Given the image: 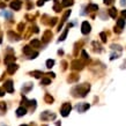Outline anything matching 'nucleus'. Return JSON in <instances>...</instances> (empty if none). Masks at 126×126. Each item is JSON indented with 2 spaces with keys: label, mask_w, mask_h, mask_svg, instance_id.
Listing matches in <instances>:
<instances>
[{
  "label": "nucleus",
  "mask_w": 126,
  "mask_h": 126,
  "mask_svg": "<svg viewBox=\"0 0 126 126\" xmlns=\"http://www.w3.org/2000/svg\"><path fill=\"white\" fill-rule=\"evenodd\" d=\"M16 69H17V65H15V64H8L7 72L9 74H13L14 72H16Z\"/></svg>",
  "instance_id": "obj_5"
},
{
  "label": "nucleus",
  "mask_w": 126,
  "mask_h": 126,
  "mask_svg": "<svg viewBox=\"0 0 126 126\" xmlns=\"http://www.w3.org/2000/svg\"><path fill=\"white\" fill-rule=\"evenodd\" d=\"M45 98H46V101H47V102H50V103L53 101V98H52V97H50L49 95H46V97H45Z\"/></svg>",
  "instance_id": "obj_24"
},
{
  "label": "nucleus",
  "mask_w": 126,
  "mask_h": 126,
  "mask_svg": "<svg viewBox=\"0 0 126 126\" xmlns=\"http://www.w3.org/2000/svg\"><path fill=\"white\" fill-rule=\"evenodd\" d=\"M0 109L1 110H6V104L4 102H0Z\"/></svg>",
  "instance_id": "obj_22"
},
{
  "label": "nucleus",
  "mask_w": 126,
  "mask_h": 126,
  "mask_svg": "<svg viewBox=\"0 0 126 126\" xmlns=\"http://www.w3.org/2000/svg\"><path fill=\"white\" fill-rule=\"evenodd\" d=\"M61 5H63L64 7H68V6H71V5H73V0H63Z\"/></svg>",
  "instance_id": "obj_10"
},
{
  "label": "nucleus",
  "mask_w": 126,
  "mask_h": 126,
  "mask_svg": "<svg viewBox=\"0 0 126 126\" xmlns=\"http://www.w3.org/2000/svg\"><path fill=\"white\" fill-rule=\"evenodd\" d=\"M101 37H102V40H103V42H106V35H105V33H101Z\"/></svg>",
  "instance_id": "obj_21"
},
{
  "label": "nucleus",
  "mask_w": 126,
  "mask_h": 126,
  "mask_svg": "<svg viewBox=\"0 0 126 126\" xmlns=\"http://www.w3.org/2000/svg\"><path fill=\"white\" fill-rule=\"evenodd\" d=\"M31 45L35 46V47H38L40 45V42L38 40H31Z\"/></svg>",
  "instance_id": "obj_14"
},
{
  "label": "nucleus",
  "mask_w": 126,
  "mask_h": 126,
  "mask_svg": "<svg viewBox=\"0 0 126 126\" xmlns=\"http://www.w3.org/2000/svg\"><path fill=\"white\" fill-rule=\"evenodd\" d=\"M34 75V76H35V78H40V75H42V72H40V71H35V72H33V73H31Z\"/></svg>",
  "instance_id": "obj_19"
},
{
  "label": "nucleus",
  "mask_w": 126,
  "mask_h": 126,
  "mask_svg": "<svg viewBox=\"0 0 126 126\" xmlns=\"http://www.w3.org/2000/svg\"><path fill=\"white\" fill-rule=\"evenodd\" d=\"M21 6H22V2H21L20 0H14L13 2L11 4V8L14 9V11H19L21 8Z\"/></svg>",
  "instance_id": "obj_3"
},
{
  "label": "nucleus",
  "mask_w": 126,
  "mask_h": 126,
  "mask_svg": "<svg viewBox=\"0 0 126 126\" xmlns=\"http://www.w3.org/2000/svg\"><path fill=\"white\" fill-rule=\"evenodd\" d=\"M81 31H82V34H88L90 33V24L87 22V21H85L83 23H82V27H81Z\"/></svg>",
  "instance_id": "obj_2"
},
{
  "label": "nucleus",
  "mask_w": 126,
  "mask_h": 126,
  "mask_svg": "<svg viewBox=\"0 0 126 126\" xmlns=\"http://www.w3.org/2000/svg\"><path fill=\"white\" fill-rule=\"evenodd\" d=\"M117 26L119 27V28H123V27L125 26V20L124 19H120V20L117 21Z\"/></svg>",
  "instance_id": "obj_15"
},
{
  "label": "nucleus",
  "mask_w": 126,
  "mask_h": 126,
  "mask_svg": "<svg viewBox=\"0 0 126 126\" xmlns=\"http://www.w3.org/2000/svg\"><path fill=\"white\" fill-rule=\"evenodd\" d=\"M44 1H45V0H40V1L37 2V5H38V6H42V5L44 4Z\"/></svg>",
  "instance_id": "obj_26"
},
{
  "label": "nucleus",
  "mask_w": 126,
  "mask_h": 126,
  "mask_svg": "<svg viewBox=\"0 0 126 126\" xmlns=\"http://www.w3.org/2000/svg\"><path fill=\"white\" fill-rule=\"evenodd\" d=\"M71 109H72V106H71V104H69V103H65V104L63 105V108H61V115H63L64 117H66L67 115L69 113V111H71Z\"/></svg>",
  "instance_id": "obj_1"
},
{
  "label": "nucleus",
  "mask_w": 126,
  "mask_h": 126,
  "mask_svg": "<svg viewBox=\"0 0 126 126\" xmlns=\"http://www.w3.org/2000/svg\"><path fill=\"white\" fill-rule=\"evenodd\" d=\"M26 112H27L26 108H22V106H21V108H19V109L16 110V115H17L19 117H20V116H24V115H26Z\"/></svg>",
  "instance_id": "obj_8"
},
{
  "label": "nucleus",
  "mask_w": 126,
  "mask_h": 126,
  "mask_svg": "<svg viewBox=\"0 0 126 126\" xmlns=\"http://www.w3.org/2000/svg\"><path fill=\"white\" fill-rule=\"evenodd\" d=\"M87 9H89V11H97L98 9V6L97 5H89V6L87 7Z\"/></svg>",
  "instance_id": "obj_16"
},
{
  "label": "nucleus",
  "mask_w": 126,
  "mask_h": 126,
  "mask_svg": "<svg viewBox=\"0 0 126 126\" xmlns=\"http://www.w3.org/2000/svg\"><path fill=\"white\" fill-rule=\"evenodd\" d=\"M11 61H15V57H14V56H7L6 58H5V63H6V64H9Z\"/></svg>",
  "instance_id": "obj_11"
},
{
  "label": "nucleus",
  "mask_w": 126,
  "mask_h": 126,
  "mask_svg": "<svg viewBox=\"0 0 126 126\" xmlns=\"http://www.w3.org/2000/svg\"><path fill=\"white\" fill-rule=\"evenodd\" d=\"M109 14H110V16H111V17L115 19V17H116V15H117V9H116V8H111V9L109 11Z\"/></svg>",
  "instance_id": "obj_12"
},
{
  "label": "nucleus",
  "mask_w": 126,
  "mask_h": 126,
  "mask_svg": "<svg viewBox=\"0 0 126 126\" xmlns=\"http://www.w3.org/2000/svg\"><path fill=\"white\" fill-rule=\"evenodd\" d=\"M5 95V90L4 89H0V96H4Z\"/></svg>",
  "instance_id": "obj_27"
},
{
  "label": "nucleus",
  "mask_w": 126,
  "mask_h": 126,
  "mask_svg": "<svg viewBox=\"0 0 126 126\" xmlns=\"http://www.w3.org/2000/svg\"><path fill=\"white\" fill-rule=\"evenodd\" d=\"M54 65V60H52V59H49L46 61V67H49V68H51V67Z\"/></svg>",
  "instance_id": "obj_17"
},
{
  "label": "nucleus",
  "mask_w": 126,
  "mask_h": 126,
  "mask_svg": "<svg viewBox=\"0 0 126 126\" xmlns=\"http://www.w3.org/2000/svg\"><path fill=\"white\" fill-rule=\"evenodd\" d=\"M1 42H2V40H1V37H0V43H1Z\"/></svg>",
  "instance_id": "obj_31"
},
{
  "label": "nucleus",
  "mask_w": 126,
  "mask_h": 126,
  "mask_svg": "<svg viewBox=\"0 0 126 126\" xmlns=\"http://www.w3.org/2000/svg\"><path fill=\"white\" fill-rule=\"evenodd\" d=\"M69 27H71V24H69V26H68V28H67L66 30H65V31H64V34H63V35H61V36H60L59 40H65V38H66V35H67V33H68V29H69Z\"/></svg>",
  "instance_id": "obj_13"
},
{
  "label": "nucleus",
  "mask_w": 126,
  "mask_h": 126,
  "mask_svg": "<svg viewBox=\"0 0 126 126\" xmlns=\"http://www.w3.org/2000/svg\"><path fill=\"white\" fill-rule=\"evenodd\" d=\"M23 52L26 53V54H30L33 51H31V49H30L29 46H24V47H23Z\"/></svg>",
  "instance_id": "obj_18"
},
{
  "label": "nucleus",
  "mask_w": 126,
  "mask_h": 126,
  "mask_svg": "<svg viewBox=\"0 0 126 126\" xmlns=\"http://www.w3.org/2000/svg\"><path fill=\"white\" fill-rule=\"evenodd\" d=\"M22 28H24V24H23V23H20V24H19V30H20V31H22V30H23Z\"/></svg>",
  "instance_id": "obj_25"
},
{
  "label": "nucleus",
  "mask_w": 126,
  "mask_h": 126,
  "mask_svg": "<svg viewBox=\"0 0 126 126\" xmlns=\"http://www.w3.org/2000/svg\"><path fill=\"white\" fill-rule=\"evenodd\" d=\"M105 4H111V0H104Z\"/></svg>",
  "instance_id": "obj_30"
},
{
  "label": "nucleus",
  "mask_w": 126,
  "mask_h": 126,
  "mask_svg": "<svg viewBox=\"0 0 126 126\" xmlns=\"http://www.w3.org/2000/svg\"><path fill=\"white\" fill-rule=\"evenodd\" d=\"M82 56H83V58H85V59H88V58H89V56L87 54L86 51H82Z\"/></svg>",
  "instance_id": "obj_23"
},
{
  "label": "nucleus",
  "mask_w": 126,
  "mask_h": 126,
  "mask_svg": "<svg viewBox=\"0 0 126 126\" xmlns=\"http://www.w3.org/2000/svg\"><path fill=\"white\" fill-rule=\"evenodd\" d=\"M51 36H52V34H51V31H50V30L45 31L44 36H43V40H44V42H47V40L51 38Z\"/></svg>",
  "instance_id": "obj_9"
},
{
  "label": "nucleus",
  "mask_w": 126,
  "mask_h": 126,
  "mask_svg": "<svg viewBox=\"0 0 126 126\" xmlns=\"http://www.w3.org/2000/svg\"><path fill=\"white\" fill-rule=\"evenodd\" d=\"M50 83H51V80H49V79H43L42 80V85L47 86V85H50Z\"/></svg>",
  "instance_id": "obj_20"
},
{
  "label": "nucleus",
  "mask_w": 126,
  "mask_h": 126,
  "mask_svg": "<svg viewBox=\"0 0 126 126\" xmlns=\"http://www.w3.org/2000/svg\"><path fill=\"white\" fill-rule=\"evenodd\" d=\"M120 4L121 5H126V0H120Z\"/></svg>",
  "instance_id": "obj_29"
},
{
  "label": "nucleus",
  "mask_w": 126,
  "mask_h": 126,
  "mask_svg": "<svg viewBox=\"0 0 126 126\" xmlns=\"http://www.w3.org/2000/svg\"><path fill=\"white\" fill-rule=\"evenodd\" d=\"M5 89H6L7 92H8V93H13L14 92V88H13V82H12V81H11V80H8V81H7L6 83H5Z\"/></svg>",
  "instance_id": "obj_4"
},
{
  "label": "nucleus",
  "mask_w": 126,
  "mask_h": 126,
  "mask_svg": "<svg viewBox=\"0 0 126 126\" xmlns=\"http://www.w3.org/2000/svg\"><path fill=\"white\" fill-rule=\"evenodd\" d=\"M121 15H123L124 17H126V9H125V11H123V12H121Z\"/></svg>",
  "instance_id": "obj_28"
},
{
  "label": "nucleus",
  "mask_w": 126,
  "mask_h": 126,
  "mask_svg": "<svg viewBox=\"0 0 126 126\" xmlns=\"http://www.w3.org/2000/svg\"><path fill=\"white\" fill-rule=\"evenodd\" d=\"M76 109H78V111H80V112H85L87 109H89V104H87V103H85V104H78Z\"/></svg>",
  "instance_id": "obj_6"
},
{
  "label": "nucleus",
  "mask_w": 126,
  "mask_h": 126,
  "mask_svg": "<svg viewBox=\"0 0 126 126\" xmlns=\"http://www.w3.org/2000/svg\"><path fill=\"white\" fill-rule=\"evenodd\" d=\"M82 67H83L82 64H81L80 61H78V60H75V61L72 63V68H73V69H81Z\"/></svg>",
  "instance_id": "obj_7"
},
{
  "label": "nucleus",
  "mask_w": 126,
  "mask_h": 126,
  "mask_svg": "<svg viewBox=\"0 0 126 126\" xmlns=\"http://www.w3.org/2000/svg\"><path fill=\"white\" fill-rule=\"evenodd\" d=\"M23 126H27V125H23Z\"/></svg>",
  "instance_id": "obj_32"
}]
</instances>
